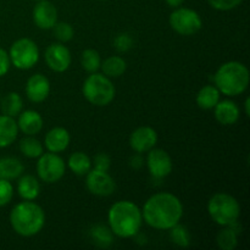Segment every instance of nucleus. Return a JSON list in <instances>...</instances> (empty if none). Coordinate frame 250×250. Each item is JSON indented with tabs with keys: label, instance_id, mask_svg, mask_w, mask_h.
<instances>
[{
	"label": "nucleus",
	"instance_id": "nucleus-1",
	"mask_svg": "<svg viewBox=\"0 0 250 250\" xmlns=\"http://www.w3.org/2000/svg\"><path fill=\"white\" fill-rule=\"evenodd\" d=\"M142 216L148 226L167 231L180 224L182 220V202L172 193H156L146 202L142 210Z\"/></svg>",
	"mask_w": 250,
	"mask_h": 250
},
{
	"label": "nucleus",
	"instance_id": "nucleus-2",
	"mask_svg": "<svg viewBox=\"0 0 250 250\" xmlns=\"http://www.w3.org/2000/svg\"><path fill=\"white\" fill-rule=\"evenodd\" d=\"M107 222L112 234L120 238H133L143 224L142 210L131 200H120L110 208Z\"/></svg>",
	"mask_w": 250,
	"mask_h": 250
},
{
	"label": "nucleus",
	"instance_id": "nucleus-3",
	"mask_svg": "<svg viewBox=\"0 0 250 250\" xmlns=\"http://www.w3.org/2000/svg\"><path fill=\"white\" fill-rule=\"evenodd\" d=\"M10 225L21 237H33L43 229L45 225V212L41 205L33 200H24L12 208L10 212Z\"/></svg>",
	"mask_w": 250,
	"mask_h": 250
},
{
	"label": "nucleus",
	"instance_id": "nucleus-4",
	"mask_svg": "<svg viewBox=\"0 0 250 250\" xmlns=\"http://www.w3.org/2000/svg\"><path fill=\"white\" fill-rule=\"evenodd\" d=\"M215 87L227 97H237L248 89L250 82L249 70L239 61H229L217 68L214 75Z\"/></svg>",
	"mask_w": 250,
	"mask_h": 250
},
{
	"label": "nucleus",
	"instance_id": "nucleus-5",
	"mask_svg": "<svg viewBox=\"0 0 250 250\" xmlns=\"http://www.w3.org/2000/svg\"><path fill=\"white\" fill-rule=\"evenodd\" d=\"M83 97L88 103L95 106H107L116 95V88L109 77L104 73H90L85 78L82 87Z\"/></svg>",
	"mask_w": 250,
	"mask_h": 250
},
{
	"label": "nucleus",
	"instance_id": "nucleus-6",
	"mask_svg": "<svg viewBox=\"0 0 250 250\" xmlns=\"http://www.w3.org/2000/svg\"><path fill=\"white\" fill-rule=\"evenodd\" d=\"M208 212L212 221L219 226H229L238 221L241 216V205L231 194L216 193L208 203Z\"/></svg>",
	"mask_w": 250,
	"mask_h": 250
},
{
	"label": "nucleus",
	"instance_id": "nucleus-7",
	"mask_svg": "<svg viewBox=\"0 0 250 250\" xmlns=\"http://www.w3.org/2000/svg\"><path fill=\"white\" fill-rule=\"evenodd\" d=\"M9 56L11 65L16 68L22 71L31 70L39 60L38 45L29 38H20L10 46Z\"/></svg>",
	"mask_w": 250,
	"mask_h": 250
},
{
	"label": "nucleus",
	"instance_id": "nucleus-8",
	"mask_svg": "<svg viewBox=\"0 0 250 250\" xmlns=\"http://www.w3.org/2000/svg\"><path fill=\"white\" fill-rule=\"evenodd\" d=\"M168 23L176 33L186 37L197 34L203 27L200 15L188 7H176L168 17Z\"/></svg>",
	"mask_w": 250,
	"mask_h": 250
},
{
	"label": "nucleus",
	"instance_id": "nucleus-9",
	"mask_svg": "<svg viewBox=\"0 0 250 250\" xmlns=\"http://www.w3.org/2000/svg\"><path fill=\"white\" fill-rule=\"evenodd\" d=\"M66 164L56 153H43L37 163V175L48 185L59 182L65 176Z\"/></svg>",
	"mask_w": 250,
	"mask_h": 250
},
{
	"label": "nucleus",
	"instance_id": "nucleus-10",
	"mask_svg": "<svg viewBox=\"0 0 250 250\" xmlns=\"http://www.w3.org/2000/svg\"><path fill=\"white\" fill-rule=\"evenodd\" d=\"M85 187L89 193L97 197H109L116 190V182L109 171H99L92 168L85 175Z\"/></svg>",
	"mask_w": 250,
	"mask_h": 250
},
{
	"label": "nucleus",
	"instance_id": "nucleus-11",
	"mask_svg": "<svg viewBox=\"0 0 250 250\" xmlns=\"http://www.w3.org/2000/svg\"><path fill=\"white\" fill-rule=\"evenodd\" d=\"M146 166L151 177L163 180L172 172V159L164 149H150L146 156Z\"/></svg>",
	"mask_w": 250,
	"mask_h": 250
},
{
	"label": "nucleus",
	"instance_id": "nucleus-12",
	"mask_svg": "<svg viewBox=\"0 0 250 250\" xmlns=\"http://www.w3.org/2000/svg\"><path fill=\"white\" fill-rule=\"evenodd\" d=\"M44 59L51 71L58 73H62L68 70L72 61L71 51L62 43H53L46 48Z\"/></svg>",
	"mask_w": 250,
	"mask_h": 250
},
{
	"label": "nucleus",
	"instance_id": "nucleus-13",
	"mask_svg": "<svg viewBox=\"0 0 250 250\" xmlns=\"http://www.w3.org/2000/svg\"><path fill=\"white\" fill-rule=\"evenodd\" d=\"M156 143H158V133L153 127H138L129 136V146L139 154L148 153L150 149L155 148Z\"/></svg>",
	"mask_w": 250,
	"mask_h": 250
},
{
	"label": "nucleus",
	"instance_id": "nucleus-14",
	"mask_svg": "<svg viewBox=\"0 0 250 250\" xmlns=\"http://www.w3.org/2000/svg\"><path fill=\"white\" fill-rule=\"evenodd\" d=\"M32 16H33L34 24L38 28L51 29L58 22V9L53 2L48 0H41L34 6Z\"/></svg>",
	"mask_w": 250,
	"mask_h": 250
},
{
	"label": "nucleus",
	"instance_id": "nucleus-15",
	"mask_svg": "<svg viewBox=\"0 0 250 250\" xmlns=\"http://www.w3.org/2000/svg\"><path fill=\"white\" fill-rule=\"evenodd\" d=\"M49 94H50V82L48 77L42 73H36L28 78L26 83V95L29 102L39 104L45 102Z\"/></svg>",
	"mask_w": 250,
	"mask_h": 250
},
{
	"label": "nucleus",
	"instance_id": "nucleus-16",
	"mask_svg": "<svg viewBox=\"0 0 250 250\" xmlns=\"http://www.w3.org/2000/svg\"><path fill=\"white\" fill-rule=\"evenodd\" d=\"M17 127L26 136H36L43 128V117L36 110H24L19 114Z\"/></svg>",
	"mask_w": 250,
	"mask_h": 250
},
{
	"label": "nucleus",
	"instance_id": "nucleus-17",
	"mask_svg": "<svg viewBox=\"0 0 250 250\" xmlns=\"http://www.w3.org/2000/svg\"><path fill=\"white\" fill-rule=\"evenodd\" d=\"M214 115L220 125L232 126L238 122L241 117V110L238 105L232 100H220L214 107Z\"/></svg>",
	"mask_w": 250,
	"mask_h": 250
},
{
	"label": "nucleus",
	"instance_id": "nucleus-18",
	"mask_svg": "<svg viewBox=\"0 0 250 250\" xmlns=\"http://www.w3.org/2000/svg\"><path fill=\"white\" fill-rule=\"evenodd\" d=\"M71 142V136L68 131L63 127H54L44 138V146L50 153H62L68 148Z\"/></svg>",
	"mask_w": 250,
	"mask_h": 250
},
{
	"label": "nucleus",
	"instance_id": "nucleus-19",
	"mask_svg": "<svg viewBox=\"0 0 250 250\" xmlns=\"http://www.w3.org/2000/svg\"><path fill=\"white\" fill-rule=\"evenodd\" d=\"M19 136V127L14 117L0 115V149L7 148L15 143Z\"/></svg>",
	"mask_w": 250,
	"mask_h": 250
},
{
	"label": "nucleus",
	"instance_id": "nucleus-20",
	"mask_svg": "<svg viewBox=\"0 0 250 250\" xmlns=\"http://www.w3.org/2000/svg\"><path fill=\"white\" fill-rule=\"evenodd\" d=\"M17 182V193L23 200H36L41 193L39 181L32 175L20 176Z\"/></svg>",
	"mask_w": 250,
	"mask_h": 250
},
{
	"label": "nucleus",
	"instance_id": "nucleus-21",
	"mask_svg": "<svg viewBox=\"0 0 250 250\" xmlns=\"http://www.w3.org/2000/svg\"><path fill=\"white\" fill-rule=\"evenodd\" d=\"M24 166L20 159L6 156L0 158V178L7 181H14L22 176Z\"/></svg>",
	"mask_w": 250,
	"mask_h": 250
},
{
	"label": "nucleus",
	"instance_id": "nucleus-22",
	"mask_svg": "<svg viewBox=\"0 0 250 250\" xmlns=\"http://www.w3.org/2000/svg\"><path fill=\"white\" fill-rule=\"evenodd\" d=\"M221 93L215 85H204L197 94V104L203 110H211L220 102Z\"/></svg>",
	"mask_w": 250,
	"mask_h": 250
},
{
	"label": "nucleus",
	"instance_id": "nucleus-23",
	"mask_svg": "<svg viewBox=\"0 0 250 250\" xmlns=\"http://www.w3.org/2000/svg\"><path fill=\"white\" fill-rule=\"evenodd\" d=\"M67 166L75 175L85 176L92 170V159L83 151H76L71 154L67 160Z\"/></svg>",
	"mask_w": 250,
	"mask_h": 250
},
{
	"label": "nucleus",
	"instance_id": "nucleus-24",
	"mask_svg": "<svg viewBox=\"0 0 250 250\" xmlns=\"http://www.w3.org/2000/svg\"><path fill=\"white\" fill-rule=\"evenodd\" d=\"M0 107L2 114L15 119L23 109V100L19 93L10 92L0 100Z\"/></svg>",
	"mask_w": 250,
	"mask_h": 250
},
{
	"label": "nucleus",
	"instance_id": "nucleus-25",
	"mask_svg": "<svg viewBox=\"0 0 250 250\" xmlns=\"http://www.w3.org/2000/svg\"><path fill=\"white\" fill-rule=\"evenodd\" d=\"M100 68H102L103 73H104L106 77L117 78L126 72L127 62L124 58H121V56L114 55L105 59L104 61H102Z\"/></svg>",
	"mask_w": 250,
	"mask_h": 250
},
{
	"label": "nucleus",
	"instance_id": "nucleus-26",
	"mask_svg": "<svg viewBox=\"0 0 250 250\" xmlns=\"http://www.w3.org/2000/svg\"><path fill=\"white\" fill-rule=\"evenodd\" d=\"M20 151L28 159H38L44 153V146L33 136H27L20 142Z\"/></svg>",
	"mask_w": 250,
	"mask_h": 250
},
{
	"label": "nucleus",
	"instance_id": "nucleus-27",
	"mask_svg": "<svg viewBox=\"0 0 250 250\" xmlns=\"http://www.w3.org/2000/svg\"><path fill=\"white\" fill-rule=\"evenodd\" d=\"M216 243L221 250H233L238 246V233L231 226H225L217 233Z\"/></svg>",
	"mask_w": 250,
	"mask_h": 250
},
{
	"label": "nucleus",
	"instance_id": "nucleus-28",
	"mask_svg": "<svg viewBox=\"0 0 250 250\" xmlns=\"http://www.w3.org/2000/svg\"><path fill=\"white\" fill-rule=\"evenodd\" d=\"M81 65L83 70L88 73L98 72V70L102 66V58L100 54L94 49H85L81 55Z\"/></svg>",
	"mask_w": 250,
	"mask_h": 250
},
{
	"label": "nucleus",
	"instance_id": "nucleus-29",
	"mask_svg": "<svg viewBox=\"0 0 250 250\" xmlns=\"http://www.w3.org/2000/svg\"><path fill=\"white\" fill-rule=\"evenodd\" d=\"M170 231V238L172 243H175L177 247H181V248H187L190 246V234L183 225L177 224Z\"/></svg>",
	"mask_w": 250,
	"mask_h": 250
},
{
	"label": "nucleus",
	"instance_id": "nucleus-30",
	"mask_svg": "<svg viewBox=\"0 0 250 250\" xmlns=\"http://www.w3.org/2000/svg\"><path fill=\"white\" fill-rule=\"evenodd\" d=\"M51 29L54 31L55 38L60 43H67V42L72 41L73 36H75V29H73L72 24L68 22H56L55 26Z\"/></svg>",
	"mask_w": 250,
	"mask_h": 250
},
{
	"label": "nucleus",
	"instance_id": "nucleus-31",
	"mask_svg": "<svg viewBox=\"0 0 250 250\" xmlns=\"http://www.w3.org/2000/svg\"><path fill=\"white\" fill-rule=\"evenodd\" d=\"M92 237L99 246L109 247L112 243V232L110 227L103 226V225H97L92 229Z\"/></svg>",
	"mask_w": 250,
	"mask_h": 250
},
{
	"label": "nucleus",
	"instance_id": "nucleus-32",
	"mask_svg": "<svg viewBox=\"0 0 250 250\" xmlns=\"http://www.w3.org/2000/svg\"><path fill=\"white\" fill-rule=\"evenodd\" d=\"M14 186L10 181L0 178V208L9 204L14 198Z\"/></svg>",
	"mask_w": 250,
	"mask_h": 250
},
{
	"label": "nucleus",
	"instance_id": "nucleus-33",
	"mask_svg": "<svg viewBox=\"0 0 250 250\" xmlns=\"http://www.w3.org/2000/svg\"><path fill=\"white\" fill-rule=\"evenodd\" d=\"M207 1L212 9L219 11H229L238 7L243 0H207Z\"/></svg>",
	"mask_w": 250,
	"mask_h": 250
},
{
	"label": "nucleus",
	"instance_id": "nucleus-34",
	"mask_svg": "<svg viewBox=\"0 0 250 250\" xmlns=\"http://www.w3.org/2000/svg\"><path fill=\"white\" fill-rule=\"evenodd\" d=\"M95 170L109 171L111 167V159L106 153H99L94 156V161H92Z\"/></svg>",
	"mask_w": 250,
	"mask_h": 250
},
{
	"label": "nucleus",
	"instance_id": "nucleus-35",
	"mask_svg": "<svg viewBox=\"0 0 250 250\" xmlns=\"http://www.w3.org/2000/svg\"><path fill=\"white\" fill-rule=\"evenodd\" d=\"M132 44H133V41H132V38L129 37V34L127 33L119 34L114 41L115 48L119 51H121V53L129 50V49L132 48Z\"/></svg>",
	"mask_w": 250,
	"mask_h": 250
},
{
	"label": "nucleus",
	"instance_id": "nucleus-36",
	"mask_svg": "<svg viewBox=\"0 0 250 250\" xmlns=\"http://www.w3.org/2000/svg\"><path fill=\"white\" fill-rule=\"evenodd\" d=\"M11 67V61H10L9 53L5 49L0 48V77H4L9 72Z\"/></svg>",
	"mask_w": 250,
	"mask_h": 250
},
{
	"label": "nucleus",
	"instance_id": "nucleus-37",
	"mask_svg": "<svg viewBox=\"0 0 250 250\" xmlns=\"http://www.w3.org/2000/svg\"><path fill=\"white\" fill-rule=\"evenodd\" d=\"M143 158H142V155L139 153H137L136 155L132 156L131 160H129V165H131V167L134 168V170H139V168L143 166Z\"/></svg>",
	"mask_w": 250,
	"mask_h": 250
},
{
	"label": "nucleus",
	"instance_id": "nucleus-38",
	"mask_svg": "<svg viewBox=\"0 0 250 250\" xmlns=\"http://www.w3.org/2000/svg\"><path fill=\"white\" fill-rule=\"evenodd\" d=\"M166 1V4L168 5V6L170 7H180L181 5L183 4V2H185V0H165Z\"/></svg>",
	"mask_w": 250,
	"mask_h": 250
},
{
	"label": "nucleus",
	"instance_id": "nucleus-39",
	"mask_svg": "<svg viewBox=\"0 0 250 250\" xmlns=\"http://www.w3.org/2000/svg\"><path fill=\"white\" fill-rule=\"evenodd\" d=\"M244 112H246L247 116H250V99L249 97L246 98V102H244Z\"/></svg>",
	"mask_w": 250,
	"mask_h": 250
},
{
	"label": "nucleus",
	"instance_id": "nucleus-40",
	"mask_svg": "<svg viewBox=\"0 0 250 250\" xmlns=\"http://www.w3.org/2000/svg\"><path fill=\"white\" fill-rule=\"evenodd\" d=\"M102 1H106V0H102Z\"/></svg>",
	"mask_w": 250,
	"mask_h": 250
},
{
	"label": "nucleus",
	"instance_id": "nucleus-41",
	"mask_svg": "<svg viewBox=\"0 0 250 250\" xmlns=\"http://www.w3.org/2000/svg\"><path fill=\"white\" fill-rule=\"evenodd\" d=\"M36 1H41V0H36Z\"/></svg>",
	"mask_w": 250,
	"mask_h": 250
},
{
	"label": "nucleus",
	"instance_id": "nucleus-42",
	"mask_svg": "<svg viewBox=\"0 0 250 250\" xmlns=\"http://www.w3.org/2000/svg\"><path fill=\"white\" fill-rule=\"evenodd\" d=\"M0 100H1V97H0Z\"/></svg>",
	"mask_w": 250,
	"mask_h": 250
}]
</instances>
